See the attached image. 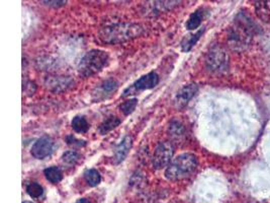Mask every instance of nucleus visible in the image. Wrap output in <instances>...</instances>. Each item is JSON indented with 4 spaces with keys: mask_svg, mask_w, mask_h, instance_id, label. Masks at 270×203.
<instances>
[{
    "mask_svg": "<svg viewBox=\"0 0 270 203\" xmlns=\"http://www.w3.org/2000/svg\"><path fill=\"white\" fill-rule=\"evenodd\" d=\"M143 31V28L138 24H116L101 29L99 39L107 44H119L136 39L142 35Z\"/></svg>",
    "mask_w": 270,
    "mask_h": 203,
    "instance_id": "nucleus-1",
    "label": "nucleus"
},
{
    "mask_svg": "<svg viewBox=\"0 0 270 203\" xmlns=\"http://www.w3.org/2000/svg\"><path fill=\"white\" fill-rule=\"evenodd\" d=\"M256 30L257 27L253 21H251L248 16L240 14L236 19L235 26L230 31V46L236 50L244 49L249 44L251 37L254 35Z\"/></svg>",
    "mask_w": 270,
    "mask_h": 203,
    "instance_id": "nucleus-2",
    "label": "nucleus"
},
{
    "mask_svg": "<svg viewBox=\"0 0 270 203\" xmlns=\"http://www.w3.org/2000/svg\"><path fill=\"white\" fill-rule=\"evenodd\" d=\"M197 167V158L192 154H183L175 158L166 168L165 177L170 181H178L189 177Z\"/></svg>",
    "mask_w": 270,
    "mask_h": 203,
    "instance_id": "nucleus-3",
    "label": "nucleus"
},
{
    "mask_svg": "<svg viewBox=\"0 0 270 203\" xmlns=\"http://www.w3.org/2000/svg\"><path fill=\"white\" fill-rule=\"evenodd\" d=\"M108 62V54L101 50L87 52L78 65V72L83 77L92 76L102 70Z\"/></svg>",
    "mask_w": 270,
    "mask_h": 203,
    "instance_id": "nucleus-4",
    "label": "nucleus"
},
{
    "mask_svg": "<svg viewBox=\"0 0 270 203\" xmlns=\"http://www.w3.org/2000/svg\"><path fill=\"white\" fill-rule=\"evenodd\" d=\"M207 67L210 71L221 73L228 69L229 67V57L226 51L220 47L215 46L211 49L207 56Z\"/></svg>",
    "mask_w": 270,
    "mask_h": 203,
    "instance_id": "nucleus-5",
    "label": "nucleus"
},
{
    "mask_svg": "<svg viewBox=\"0 0 270 203\" xmlns=\"http://www.w3.org/2000/svg\"><path fill=\"white\" fill-rule=\"evenodd\" d=\"M174 155V146L171 142L159 143L153 155V167L157 170L166 168L170 165Z\"/></svg>",
    "mask_w": 270,
    "mask_h": 203,
    "instance_id": "nucleus-6",
    "label": "nucleus"
},
{
    "mask_svg": "<svg viewBox=\"0 0 270 203\" xmlns=\"http://www.w3.org/2000/svg\"><path fill=\"white\" fill-rule=\"evenodd\" d=\"M159 83V75L156 72H149L146 75H143L141 78L134 81L130 87H127L122 96H127L129 94H134L138 91L150 89L155 87Z\"/></svg>",
    "mask_w": 270,
    "mask_h": 203,
    "instance_id": "nucleus-7",
    "label": "nucleus"
},
{
    "mask_svg": "<svg viewBox=\"0 0 270 203\" xmlns=\"http://www.w3.org/2000/svg\"><path fill=\"white\" fill-rule=\"evenodd\" d=\"M55 147V141L52 137L48 135H44L39 138L32 147V155L34 158L38 160H45L50 157Z\"/></svg>",
    "mask_w": 270,
    "mask_h": 203,
    "instance_id": "nucleus-8",
    "label": "nucleus"
},
{
    "mask_svg": "<svg viewBox=\"0 0 270 203\" xmlns=\"http://www.w3.org/2000/svg\"><path fill=\"white\" fill-rule=\"evenodd\" d=\"M46 86L54 91V92H61L67 90L74 84V80L69 76H48L45 80Z\"/></svg>",
    "mask_w": 270,
    "mask_h": 203,
    "instance_id": "nucleus-9",
    "label": "nucleus"
},
{
    "mask_svg": "<svg viewBox=\"0 0 270 203\" xmlns=\"http://www.w3.org/2000/svg\"><path fill=\"white\" fill-rule=\"evenodd\" d=\"M197 91L196 84H187L184 85L176 94L175 103L178 108H182L188 104V102L194 96Z\"/></svg>",
    "mask_w": 270,
    "mask_h": 203,
    "instance_id": "nucleus-10",
    "label": "nucleus"
},
{
    "mask_svg": "<svg viewBox=\"0 0 270 203\" xmlns=\"http://www.w3.org/2000/svg\"><path fill=\"white\" fill-rule=\"evenodd\" d=\"M132 140L129 136H125L120 143L115 147L114 150V161L116 164H119L124 161L127 154L129 153V149L131 148Z\"/></svg>",
    "mask_w": 270,
    "mask_h": 203,
    "instance_id": "nucleus-11",
    "label": "nucleus"
},
{
    "mask_svg": "<svg viewBox=\"0 0 270 203\" xmlns=\"http://www.w3.org/2000/svg\"><path fill=\"white\" fill-rule=\"evenodd\" d=\"M152 5L147 6L148 7V12L147 15H156V14H160L166 11L171 10L172 8L176 7L179 3L178 2H155V3H151Z\"/></svg>",
    "mask_w": 270,
    "mask_h": 203,
    "instance_id": "nucleus-12",
    "label": "nucleus"
},
{
    "mask_svg": "<svg viewBox=\"0 0 270 203\" xmlns=\"http://www.w3.org/2000/svg\"><path fill=\"white\" fill-rule=\"evenodd\" d=\"M120 124V119L115 117V116H111V117H108L106 120H104L99 128H98V131L100 134L104 135L106 133H108L109 131H111L112 129L116 128L118 125Z\"/></svg>",
    "mask_w": 270,
    "mask_h": 203,
    "instance_id": "nucleus-13",
    "label": "nucleus"
},
{
    "mask_svg": "<svg viewBox=\"0 0 270 203\" xmlns=\"http://www.w3.org/2000/svg\"><path fill=\"white\" fill-rule=\"evenodd\" d=\"M257 16L263 21H270V2H258L255 4Z\"/></svg>",
    "mask_w": 270,
    "mask_h": 203,
    "instance_id": "nucleus-14",
    "label": "nucleus"
},
{
    "mask_svg": "<svg viewBox=\"0 0 270 203\" xmlns=\"http://www.w3.org/2000/svg\"><path fill=\"white\" fill-rule=\"evenodd\" d=\"M204 16H205V13H204V10H197L195 11L188 19V21L186 22V29L187 30H195L197 29L201 22H202V19H204Z\"/></svg>",
    "mask_w": 270,
    "mask_h": 203,
    "instance_id": "nucleus-15",
    "label": "nucleus"
},
{
    "mask_svg": "<svg viewBox=\"0 0 270 203\" xmlns=\"http://www.w3.org/2000/svg\"><path fill=\"white\" fill-rule=\"evenodd\" d=\"M44 174H45L46 179L48 181H50L51 183H53V184H58L63 179V173L60 170V168H58V167H50V168H47L44 171Z\"/></svg>",
    "mask_w": 270,
    "mask_h": 203,
    "instance_id": "nucleus-16",
    "label": "nucleus"
},
{
    "mask_svg": "<svg viewBox=\"0 0 270 203\" xmlns=\"http://www.w3.org/2000/svg\"><path fill=\"white\" fill-rule=\"evenodd\" d=\"M117 86H118V84L114 79H112V78L106 79L98 87V90L100 92L98 95L102 94V98H104V97H106L107 94H111V92H114L117 89Z\"/></svg>",
    "mask_w": 270,
    "mask_h": 203,
    "instance_id": "nucleus-17",
    "label": "nucleus"
},
{
    "mask_svg": "<svg viewBox=\"0 0 270 203\" xmlns=\"http://www.w3.org/2000/svg\"><path fill=\"white\" fill-rule=\"evenodd\" d=\"M71 125H72V128L74 129V131L77 133H85L90 128L89 123L87 122V120L83 116L74 117L72 122H71Z\"/></svg>",
    "mask_w": 270,
    "mask_h": 203,
    "instance_id": "nucleus-18",
    "label": "nucleus"
},
{
    "mask_svg": "<svg viewBox=\"0 0 270 203\" xmlns=\"http://www.w3.org/2000/svg\"><path fill=\"white\" fill-rule=\"evenodd\" d=\"M84 179L89 186L95 187L100 183L101 176L97 170L89 169V170H86L84 172Z\"/></svg>",
    "mask_w": 270,
    "mask_h": 203,
    "instance_id": "nucleus-19",
    "label": "nucleus"
},
{
    "mask_svg": "<svg viewBox=\"0 0 270 203\" xmlns=\"http://www.w3.org/2000/svg\"><path fill=\"white\" fill-rule=\"evenodd\" d=\"M204 33V29L199 30L196 34H193V35H190L188 37H186L183 42L181 43V47H182V51L184 52H188L191 50V48L196 44V42L199 40L201 34Z\"/></svg>",
    "mask_w": 270,
    "mask_h": 203,
    "instance_id": "nucleus-20",
    "label": "nucleus"
},
{
    "mask_svg": "<svg viewBox=\"0 0 270 203\" xmlns=\"http://www.w3.org/2000/svg\"><path fill=\"white\" fill-rule=\"evenodd\" d=\"M138 105V99L137 98H130L127 99L119 106L120 111L124 114V115H129L133 112V110L136 109Z\"/></svg>",
    "mask_w": 270,
    "mask_h": 203,
    "instance_id": "nucleus-21",
    "label": "nucleus"
},
{
    "mask_svg": "<svg viewBox=\"0 0 270 203\" xmlns=\"http://www.w3.org/2000/svg\"><path fill=\"white\" fill-rule=\"evenodd\" d=\"M27 192H28V194L32 198H36L37 199V198H40L43 195L44 189H43V187L40 184L34 182V183H30L27 186Z\"/></svg>",
    "mask_w": 270,
    "mask_h": 203,
    "instance_id": "nucleus-22",
    "label": "nucleus"
},
{
    "mask_svg": "<svg viewBox=\"0 0 270 203\" xmlns=\"http://www.w3.org/2000/svg\"><path fill=\"white\" fill-rule=\"evenodd\" d=\"M79 159H80V156L75 150H68L64 153L62 156L63 162L68 165H75L79 161Z\"/></svg>",
    "mask_w": 270,
    "mask_h": 203,
    "instance_id": "nucleus-23",
    "label": "nucleus"
},
{
    "mask_svg": "<svg viewBox=\"0 0 270 203\" xmlns=\"http://www.w3.org/2000/svg\"><path fill=\"white\" fill-rule=\"evenodd\" d=\"M170 133L173 136H181L184 134V127L177 121H173L170 125Z\"/></svg>",
    "mask_w": 270,
    "mask_h": 203,
    "instance_id": "nucleus-24",
    "label": "nucleus"
},
{
    "mask_svg": "<svg viewBox=\"0 0 270 203\" xmlns=\"http://www.w3.org/2000/svg\"><path fill=\"white\" fill-rule=\"evenodd\" d=\"M66 141L69 145H73V146H84L86 144V142L84 140H80V139H77L75 136L73 135H68L66 137Z\"/></svg>",
    "mask_w": 270,
    "mask_h": 203,
    "instance_id": "nucleus-25",
    "label": "nucleus"
},
{
    "mask_svg": "<svg viewBox=\"0 0 270 203\" xmlns=\"http://www.w3.org/2000/svg\"><path fill=\"white\" fill-rule=\"evenodd\" d=\"M36 91V84L32 81H29L28 83L24 84V92L30 93V94H34V92Z\"/></svg>",
    "mask_w": 270,
    "mask_h": 203,
    "instance_id": "nucleus-26",
    "label": "nucleus"
},
{
    "mask_svg": "<svg viewBox=\"0 0 270 203\" xmlns=\"http://www.w3.org/2000/svg\"><path fill=\"white\" fill-rule=\"evenodd\" d=\"M43 4L49 6V7H53V8H60L66 5V2H43Z\"/></svg>",
    "mask_w": 270,
    "mask_h": 203,
    "instance_id": "nucleus-27",
    "label": "nucleus"
},
{
    "mask_svg": "<svg viewBox=\"0 0 270 203\" xmlns=\"http://www.w3.org/2000/svg\"><path fill=\"white\" fill-rule=\"evenodd\" d=\"M76 203H90L87 199H85V198H82V199H79Z\"/></svg>",
    "mask_w": 270,
    "mask_h": 203,
    "instance_id": "nucleus-28",
    "label": "nucleus"
},
{
    "mask_svg": "<svg viewBox=\"0 0 270 203\" xmlns=\"http://www.w3.org/2000/svg\"><path fill=\"white\" fill-rule=\"evenodd\" d=\"M24 203H31V202H24Z\"/></svg>",
    "mask_w": 270,
    "mask_h": 203,
    "instance_id": "nucleus-29",
    "label": "nucleus"
}]
</instances>
